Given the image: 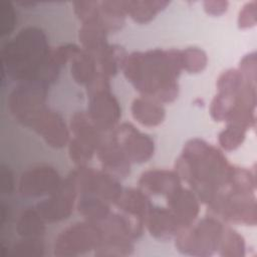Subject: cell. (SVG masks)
Here are the masks:
<instances>
[{"instance_id": "d6a6232c", "label": "cell", "mask_w": 257, "mask_h": 257, "mask_svg": "<svg viewBox=\"0 0 257 257\" xmlns=\"http://www.w3.org/2000/svg\"><path fill=\"white\" fill-rule=\"evenodd\" d=\"M245 79L238 68H230L223 71L217 79V91L237 94L241 89Z\"/></svg>"}, {"instance_id": "4316f807", "label": "cell", "mask_w": 257, "mask_h": 257, "mask_svg": "<svg viewBox=\"0 0 257 257\" xmlns=\"http://www.w3.org/2000/svg\"><path fill=\"white\" fill-rule=\"evenodd\" d=\"M170 2L163 0H128L126 1L127 15L139 24L151 22Z\"/></svg>"}, {"instance_id": "44dd1931", "label": "cell", "mask_w": 257, "mask_h": 257, "mask_svg": "<svg viewBox=\"0 0 257 257\" xmlns=\"http://www.w3.org/2000/svg\"><path fill=\"white\" fill-rule=\"evenodd\" d=\"M107 34V30L98 19L92 20L81 23L78 30V40L83 50L96 56L108 45Z\"/></svg>"}, {"instance_id": "f35d334b", "label": "cell", "mask_w": 257, "mask_h": 257, "mask_svg": "<svg viewBox=\"0 0 257 257\" xmlns=\"http://www.w3.org/2000/svg\"><path fill=\"white\" fill-rule=\"evenodd\" d=\"M0 177H1V193L3 195H10L15 187L14 182V175L9 167L2 165L0 170Z\"/></svg>"}, {"instance_id": "30bf717a", "label": "cell", "mask_w": 257, "mask_h": 257, "mask_svg": "<svg viewBox=\"0 0 257 257\" xmlns=\"http://www.w3.org/2000/svg\"><path fill=\"white\" fill-rule=\"evenodd\" d=\"M77 197L76 186L68 174L59 188L46 199L37 203L35 208L46 223L60 222L70 217L74 206H76Z\"/></svg>"}, {"instance_id": "6da1fadb", "label": "cell", "mask_w": 257, "mask_h": 257, "mask_svg": "<svg viewBox=\"0 0 257 257\" xmlns=\"http://www.w3.org/2000/svg\"><path fill=\"white\" fill-rule=\"evenodd\" d=\"M126 80L142 96L171 103L179 95L180 49H150L127 54L122 66Z\"/></svg>"}, {"instance_id": "9c48e42d", "label": "cell", "mask_w": 257, "mask_h": 257, "mask_svg": "<svg viewBox=\"0 0 257 257\" xmlns=\"http://www.w3.org/2000/svg\"><path fill=\"white\" fill-rule=\"evenodd\" d=\"M88 97L87 114L92 122L103 133L112 131L119 121L121 108L118 100L110 91V85L86 89Z\"/></svg>"}, {"instance_id": "1f68e13d", "label": "cell", "mask_w": 257, "mask_h": 257, "mask_svg": "<svg viewBox=\"0 0 257 257\" xmlns=\"http://www.w3.org/2000/svg\"><path fill=\"white\" fill-rule=\"evenodd\" d=\"M41 238H21L10 249L9 255L21 257H41L44 255Z\"/></svg>"}, {"instance_id": "ba28073f", "label": "cell", "mask_w": 257, "mask_h": 257, "mask_svg": "<svg viewBox=\"0 0 257 257\" xmlns=\"http://www.w3.org/2000/svg\"><path fill=\"white\" fill-rule=\"evenodd\" d=\"M69 175L76 186L78 195H94L114 205L123 191L119 180L102 170L81 166L76 167Z\"/></svg>"}, {"instance_id": "e0dca14e", "label": "cell", "mask_w": 257, "mask_h": 257, "mask_svg": "<svg viewBox=\"0 0 257 257\" xmlns=\"http://www.w3.org/2000/svg\"><path fill=\"white\" fill-rule=\"evenodd\" d=\"M167 207L184 228L193 224L200 213V201L189 188L182 186L166 197Z\"/></svg>"}, {"instance_id": "d590c367", "label": "cell", "mask_w": 257, "mask_h": 257, "mask_svg": "<svg viewBox=\"0 0 257 257\" xmlns=\"http://www.w3.org/2000/svg\"><path fill=\"white\" fill-rule=\"evenodd\" d=\"M73 10L81 23L98 19L99 1H75Z\"/></svg>"}, {"instance_id": "ab89813d", "label": "cell", "mask_w": 257, "mask_h": 257, "mask_svg": "<svg viewBox=\"0 0 257 257\" xmlns=\"http://www.w3.org/2000/svg\"><path fill=\"white\" fill-rule=\"evenodd\" d=\"M204 10L207 14L212 16H220L223 13H225L228 9V2L227 1H219V0H213V1H204L203 2Z\"/></svg>"}, {"instance_id": "7a4b0ae2", "label": "cell", "mask_w": 257, "mask_h": 257, "mask_svg": "<svg viewBox=\"0 0 257 257\" xmlns=\"http://www.w3.org/2000/svg\"><path fill=\"white\" fill-rule=\"evenodd\" d=\"M232 168L220 149L194 138L184 145L174 170L199 201L208 205L226 185Z\"/></svg>"}, {"instance_id": "8992f818", "label": "cell", "mask_w": 257, "mask_h": 257, "mask_svg": "<svg viewBox=\"0 0 257 257\" xmlns=\"http://www.w3.org/2000/svg\"><path fill=\"white\" fill-rule=\"evenodd\" d=\"M49 86L40 81H24L10 91L7 108L14 119L30 127L36 116L45 108Z\"/></svg>"}, {"instance_id": "f1b7e54d", "label": "cell", "mask_w": 257, "mask_h": 257, "mask_svg": "<svg viewBox=\"0 0 257 257\" xmlns=\"http://www.w3.org/2000/svg\"><path fill=\"white\" fill-rule=\"evenodd\" d=\"M217 253L223 257H243L246 254L244 237L228 225L224 226Z\"/></svg>"}, {"instance_id": "f546056e", "label": "cell", "mask_w": 257, "mask_h": 257, "mask_svg": "<svg viewBox=\"0 0 257 257\" xmlns=\"http://www.w3.org/2000/svg\"><path fill=\"white\" fill-rule=\"evenodd\" d=\"M182 70L196 74L202 72L208 64L207 53L199 47H187L180 50Z\"/></svg>"}, {"instance_id": "cb8c5ba5", "label": "cell", "mask_w": 257, "mask_h": 257, "mask_svg": "<svg viewBox=\"0 0 257 257\" xmlns=\"http://www.w3.org/2000/svg\"><path fill=\"white\" fill-rule=\"evenodd\" d=\"M126 16V1H99L98 20L107 32L119 30Z\"/></svg>"}, {"instance_id": "e575fe53", "label": "cell", "mask_w": 257, "mask_h": 257, "mask_svg": "<svg viewBox=\"0 0 257 257\" xmlns=\"http://www.w3.org/2000/svg\"><path fill=\"white\" fill-rule=\"evenodd\" d=\"M17 16L14 5L10 1L0 0V35H10L16 25Z\"/></svg>"}, {"instance_id": "5b68a950", "label": "cell", "mask_w": 257, "mask_h": 257, "mask_svg": "<svg viewBox=\"0 0 257 257\" xmlns=\"http://www.w3.org/2000/svg\"><path fill=\"white\" fill-rule=\"evenodd\" d=\"M208 213L225 224L255 226L257 206L255 193L224 187L207 205Z\"/></svg>"}, {"instance_id": "603a6c76", "label": "cell", "mask_w": 257, "mask_h": 257, "mask_svg": "<svg viewBox=\"0 0 257 257\" xmlns=\"http://www.w3.org/2000/svg\"><path fill=\"white\" fill-rule=\"evenodd\" d=\"M70 73L73 80L79 85H87L97 73L96 58L93 54L83 50L70 60Z\"/></svg>"}, {"instance_id": "4fadbf2b", "label": "cell", "mask_w": 257, "mask_h": 257, "mask_svg": "<svg viewBox=\"0 0 257 257\" xmlns=\"http://www.w3.org/2000/svg\"><path fill=\"white\" fill-rule=\"evenodd\" d=\"M45 144L53 149L65 147L70 140V130L63 117L55 110L45 107L33 120L30 127Z\"/></svg>"}, {"instance_id": "83f0119b", "label": "cell", "mask_w": 257, "mask_h": 257, "mask_svg": "<svg viewBox=\"0 0 257 257\" xmlns=\"http://www.w3.org/2000/svg\"><path fill=\"white\" fill-rule=\"evenodd\" d=\"M45 220L35 207L26 208L16 222V232L21 238H41L45 232Z\"/></svg>"}, {"instance_id": "7402d4cb", "label": "cell", "mask_w": 257, "mask_h": 257, "mask_svg": "<svg viewBox=\"0 0 257 257\" xmlns=\"http://www.w3.org/2000/svg\"><path fill=\"white\" fill-rule=\"evenodd\" d=\"M110 203L90 194H79L76 201L78 213L89 222L99 223L109 216L112 212Z\"/></svg>"}, {"instance_id": "9a60e30c", "label": "cell", "mask_w": 257, "mask_h": 257, "mask_svg": "<svg viewBox=\"0 0 257 257\" xmlns=\"http://www.w3.org/2000/svg\"><path fill=\"white\" fill-rule=\"evenodd\" d=\"M145 228L149 234L159 241L174 239L183 230L180 222L168 208L152 206L145 218Z\"/></svg>"}, {"instance_id": "5bb4252c", "label": "cell", "mask_w": 257, "mask_h": 257, "mask_svg": "<svg viewBox=\"0 0 257 257\" xmlns=\"http://www.w3.org/2000/svg\"><path fill=\"white\" fill-rule=\"evenodd\" d=\"M95 154L102 171L118 180L124 179L130 175L132 164L115 141L111 131L104 135Z\"/></svg>"}, {"instance_id": "836d02e7", "label": "cell", "mask_w": 257, "mask_h": 257, "mask_svg": "<svg viewBox=\"0 0 257 257\" xmlns=\"http://www.w3.org/2000/svg\"><path fill=\"white\" fill-rule=\"evenodd\" d=\"M68 146V156L76 167L86 166L87 163L92 159L96 151L88 146L87 144L77 140L76 138H71L67 144Z\"/></svg>"}, {"instance_id": "277c9868", "label": "cell", "mask_w": 257, "mask_h": 257, "mask_svg": "<svg viewBox=\"0 0 257 257\" xmlns=\"http://www.w3.org/2000/svg\"><path fill=\"white\" fill-rule=\"evenodd\" d=\"M225 223L206 216L181 230L174 238L176 249L189 256L208 257L217 253Z\"/></svg>"}, {"instance_id": "74e56055", "label": "cell", "mask_w": 257, "mask_h": 257, "mask_svg": "<svg viewBox=\"0 0 257 257\" xmlns=\"http://www.w3.org/2000/svg\"><path fill=\"white\" fill-rule=\"evenodd\" d=\"M238 70L245 80L256 83V53L251 52L243 56L239 63Z\"/></svg>"}, {"instance_id": "52a82bcc", "label": "cell", "mask_w": 257, "mask_h": 257, "mask_svg": "<svg viewBox=\"0 0 257 257\" xmlns=\"http://www.w3.org/2000/svg\"><path fill=\"white\" fill-rule=\"evenodd\" d=\"M102 232L97 223L87 220L76 222L63 229L54 240L53 254L74 257L94 251L100 244Z\"/></svg>"}, {"instance_id": "484cf974", "label": "cell", "mask_w": 257, "mask_h": 257, "mask_svg": "<svg viewBox=\"0 0 257 257\" xmlns=\"http://www.w3.org/2000/svg\"><path fill=\"white\" fill-rule=\"evenodd\" d=\"M135 250V240L118 234H102L98 247L94 250L95 256L114 257L128 256Z\"/></svg>"}, {"instance_id": "3957f363", "label": "cell", "mask_w": 257, "mask_h": 257, "mask_svg": "<svg viewBox=\"0 0 257 257\" xmlns=\"http://www.w3.org/2000/svg\"><path fill=\"white\" fill-rule=\"evenodd\" d=\"M49 51L42 29L36 26L22 28L1 49L3 75L17 82L36 81Z\"/></svg>"}, {"instance_id": "d6986e66", "label": "cell", "mask_w": 257, "mask_h": 257, "mask_svg": "<svg viewBox=\"0 0 257 257\" xmlns=\"http://www.w3.org/2000/svg\"><path fill=\"white\" fill-rule=\"evenodd\" d=\"M131 113L135 120L147 127L158 126L166 118V108L163 103L142 95L133 100Z\"/></svg>"}, {"instance_id": "d4e9b609", "label": "cell", "mask_w": 257, "mask_h": 257, "mask_svg": "<svg viewBox=\"0 0 257 257\" xmlns=\"http://www.w3.org/2000/svg\"><path fill=\"white\" fill-rule=\"evenodd\" d=\"M126 56L127 53L124 48L119 45L108 44L95 56L98 72L108 78L114 76L119 69H122Z\"/></svg>"}, {"instance_id": "ffe728a7", "label": "cell", "mask_w": 257, "mask_h": 257, "mask_svg": "<svg viewBox=\"0 0 257 257\" xmlns=\"http://www.w3.org/2000/svg\"><path fill=\"white\" fill-rule=\"evenodd\" d=\"M69 130L73 138L87 144L95 151L106 133L101 132L90 119L86 111H76L70 118Z\"/></svg>"}, {"instance_id": "4dcf8cb0", "label": "cell", "mask_w": 257, "mask_h": 257, "mask_svg": "<svg viewBox=\"0 0 257 257\" xmlns=\"http://www.w3.org/2000/svg\"><path fill=\"white\" fill-rule=\"evenodd\" d=\"M247 131L233 125L228 124L218 135V143L222 150L231 152L238 149L245 141Z\"/></svg>"}, {"instance_id": "8fae6325", "label": "cell", "mask_w": 257, "mask_h": 257, "mask_svg": "<svg viewBox=\"0 0 257 257\" xmlns=\"http://www.w3.org/2000/svg\"><path fill=\"white\" fill-rule=\"evenodd\" d=\"M131 164H144L155 154V142L130 122L118 123L111 131Z\"/></svg>"}, {"instance_id": "ac0fdd59", "label": "cell", "mask_w": 257, "mask_h": 257, "mask_svg": "<svg viewBox=\"0 0 257 257\" xmlns=\"http://www.w3.org/2000/svg\"><path fill=\"white\" fill-rule=\"evenodd\" d=\"M118 211L145 223V218L153 206L149 195L140 188L123 189L114 204Z\"/></svg>"}, {"instance_id": "8d00e7d4", "label": "cell", "mask_w": 257, "mask_h": 257, "mask_svg": "<svg viewBox=\"0 0 257 257\" xmlns=\"http://www.w3.org/2000/svg\"><path fill=\"white\" fill-rule=\"evenodd\" d=\"M257 21V2L251 1L246 3L238 14V27L247 29L256 25Z\"/></svg>"}, {"instance_id": "2e32d148", "label": "cell", "mask_w": 257, "mask_h": 257, "mask_svg": "<svg viewBox=\"0 0 257 257\" xmlns=\"http://www.w3.org/2000/svg\"><path fill=\"white\" fill-rule=\"evenodd\" d=\"M139 186L148 195L167 197L182 186V180L175 170L152 169L140 176Z\"/></svg>"}, {"instance_id": "7c38bea8", "label": "cell", "mask_w": 257, "mask_h": 257, "mask_svg": "<svg viewBox=\"0 0 257 257\" xmlns=\"http://www.w3.org/2000/svg\"><path fill=\"white\" fill-rule=\"evenodd\" d=\"M56 169L41 165L23 172L18 182V192L25 198H39L54 193L62 183Z\"/></svg>"}]
</instances>
